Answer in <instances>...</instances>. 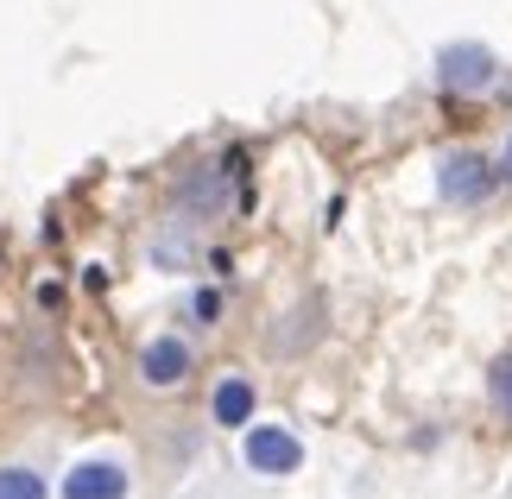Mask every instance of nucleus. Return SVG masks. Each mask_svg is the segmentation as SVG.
Wrapping results in <instances>:
<instances>
[{"mask_svg": "<svg viewBox=\"0 0 512 499\" xmlns=\"http://www.w3.org/2000/svg\"><path fill=\"white\" fill-rule=\"evenodd\" d=\"M494 165H500V184H512V127H506V139H500V158H494Z\"/></svg>", "mask_w": 512, "mask_h": 499, "instance_id": "nucleus-9", "label": "nucleus"}, {"mask_svg": "<svg viewBox=\"0 0 512 499\" xmlns=\"http://www.w3.org/2000/svg\"><path fill=\"white\" fill-rule=\"evenodd\" d=\"M209 411H215V424L222 430H241V424H253V379H222L215 386V398H209Z\"/></svg>", "mask_w": 512, "mask_h": 499, "instance_id": "nucleus-6", "label": "nucleus"}, {"mask_svg": "<svg viewBox=\"0 0 512 499\" xmlns=\"http://www.w3.org/2000/svg\"><path fill=\"white\" fill-rule=\"evenodd\" d=\"M487 398H494V411L512 424V354H500V361L487 367Z\"/></svg>", "mask_w": 512, "mask_h": 499, "instance_id": "nucleus-8", "label": "nucleus"}, {"mask_svg": "<svg viewBox=\"0 0 512 499\" xmlns=\"http://www.w3.org/2000/svg\"><path fill=\"white\" fill-rule=\"evenodd\" d=\"M304 462V449H298V436L279 430V424H253L247 430V468L253 474H291Z\"/></svg>", "mask_w": 512, "mask_h": 499, "instance_id": "nucleus-3", "label": "nucleus"}, {"mask_svg": "<svg viewBox=\"0 0 512 499\" xmlns=\"http://www.w3.org/2000/svg\"><path fill=\"white\" fill-rule=\"evenodd\" d=\"M190 367H196V354H190L184 335H152V342L140 348V386H152V392L184 386Z\"/></svg>", "mask_w": 512, "mask_h": 499, "instance_id": "nucleus-2", "label": "nucleus"}, {"mask_svg": "<svg viewBox=\"0 0 512 499\" xmlns=\"http://www.w3.org/2000/svg\"><path fill=\"white\" fill-rule=\"evenodd\" d=\"M64 499H127V468L114 462H83L64 474Z\"/></svg>", "mask_w": 512, "mask_h": 499, "instance_id": "nucleus-5", "label": "nucleus"}, {"mask_svg": "<svg viewBox=\"0 0 512 499\" xmlns=\"http://www.w3.org/2000/svg\"><path fill=\"white\" fill-rule=\"evenodd\" d=\"M437 76H443V89H487L500 76V64H494V51H481V45H449Z\"/></svg>", "mask_w": 512, "mask_h": 499, "instance_id": "nucleus-4", "label": "nucleus"}, {"mask_svg": "<svg viewBox=\"0 0 512 499\" xmlns=\"http://www.w3.org/2000/svg\"><path fill=\"white\" fill-rule=\"evenodd\" d=\"M500 184V165L487 152H443V165H437V190H443V203H456V209H481L487 196H494Z\"/></svg>", "mask_w": 512, "mask_h": 499, "instance_id": "nucleus-1", "label": "nucleus"}, {"mask_svg": "<svg viewBox=\"0 0 512 499\" xmlns=\"http://www.w3.org/2000/svg\"><path fill=\"white\" fill-rule=\"evenodd\" d=\"M0 499H51L38 468H0Z\"/></svg>", "mask_w": 512, "mask_h": 499, "instance_id": "nucleus-7", "label": "nucleus"}]
</instances>
